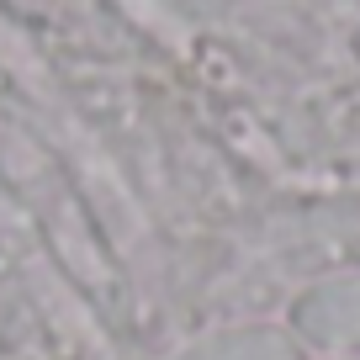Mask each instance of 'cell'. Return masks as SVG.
<instances>
[{
	"label": "cell",
	"mask_w": 360,
	"mask_h": 360,
	"mask_svg": "<svg viewBox=\"0 0 360 360\" xmlns=\"http://www.w3.org/2000/svg\"><path fill=\"white\" fill-rule=\"evenodd\" d=\"M307 323L323 339H360V281L328 286V292L307 307Z\"/></svg>",
	"instance_id": "obj_1"
},
{
	"label": "cell",
	"mask_w": 360,
	"mask_h": 360,
	"mask_svg": "<svg viewBox=\"0 0 360 360\" xmlns=\"http://www.w3.org/2000/svg\"><path fill=\"white\" fill-rule=\"evenodd\" d=\"M202 360H286V345L281 339H233L228 349H212Z\"/></svg>",
	"instance_id": "obj_2"
}]
</instances>
